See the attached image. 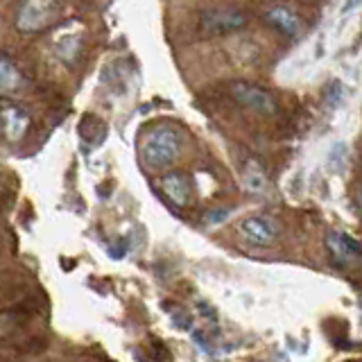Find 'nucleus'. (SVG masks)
<instances>
[{
	"label": "nucleus",
	"instance_id": "1",
	"mask_svg": "<svg viewBox=\"0 0 362 362\" xmlns=\"http://www.w3.org/2000/svg\"><path fill=\"white\" fill-rule=\"evenodd\" d=\"M181 154V134L170 124H156L143 136L141 158L150 170L170 168Z\"/></svg>",
	"mask_w": 362,
	"mask_h": 362
},
{
	"label": "nucleus",
	"instance_id": "2",
	"mask_svg": "<svg viewBox=\"0 0 362 362\" xmlns=\"http://www.w3.org/2000/svg\"><path fill=\"white\" fill-rule=\"evenodd\" d=\"M64 0H23L16 11V30L23 34H37L54 25L62 16Z\"/></svg>",
	"mask_w": 362,
	"mask_h": 362
},
{
	"label": "nucleus",
	"instance_id": "3",
	"mask_svg": "<svg viewBox=\"0 0 362 362\" xmlns=\"http://www.w3.org/2000/svg\"><path fill=\"white\" fill-rule=\"evenodd\" d=\"M235 233L245 245L269 247L279 238V222L267 213H254L235 224Z\"/></svg>",
	"mask_w": 362,
	"mask_h": 362
},
{
	"label": "nucleus",
	"instance_id": "4",
	"mask_svg": "<svg viewBox=\"0 0 362 362\" xmlns=\"http://www.w3.org/2000/svg\"><path fill=\"white\" fill-rule=\"evenodd\" d=\"M247 21V14L238 7H213L199 14V30L206 37H222L243 30Z\"/></svg>",
	"mask_w": 362,
	"mask_h": 362
},
{
	"label": "nucleus",
	"instance_id": "5",
	"mask_svg": "<svg viewBox=\"0 0 362 362\" xmlns=\"http://www.w3.org/2000/svg\"><path fill=\"white\" fill-rule=\"evenodd\" d=\"M229 90H231V98L238 102V105H243L245 109L254 111V113H260V116H274V113L279 111L276 98L272 95L267 88L258 86V84L233 82L229 86Z\"/></svg>",
	"mask_w": 362,
	"mask_h": 362
},
{
	"label": "nucleus",
	"instance_id": "6",
	"mask_svg": "<svg viewBox=\"0 0 362 362\" xmlns=\"http://www.w3.org/2000/svg\"><path fill=\"white\" fill-rule=\"evenodd\" d=\"M82 43H84V25L77 21L62 25L59 32H57V37L52 39L57 57L64 59L66 64L75 62V57L79 54V50H82Z\"/></svg>",
	"mask_w": 362,
	"mask_h": 362
},
{
	"label": "nucleus",
	"instance_id": "7",
	"mask_svg": "<svg viewBox=\"0 0 362 362\" xmlns=\"http://www.w3.org/2000/svg\"><path fill=\"white\" fill-rule=\"evenodd\" d=\"M326 245L331 249V254L342 260V263H358L360 258V243L346 231H328Z\"/></svg>",
	"mask_w": 362,
	"mask_h": 362
},
{
	"label": "nucleus",
	"instance_id": "8",
	"mask_svg": "<svg viewBox=\"0 0 362 362\" xmlns=\"http://www.w3.org/2000/svg\"><path fill=\"white\" fill-rule=\"evenodd\" d=\"M0 122H3V132L7 136V141L16 143L25 136V132L30 127V116L25 109L9 105V107H3V111H0Z\"/></svg>",
	"mask_w": 362,
	"mask_h": 362
},
{
	"label": "nucleus",
	"instance_id": "9",
	"mask_svg": "<svg viewBox=\"0 0 362 362\" xmlns=\"http://www.w3.org/2000/svg\"><path fill=\"white\" fill-rule=\"evenodd\" d=\"M161 190H163V195L170 199V204H175V206H188V202H190V184H188L186 175L168 173L161 179Z\"/></svg>",
	"mask_w": 362,
	"mask_h": 362
},
{
	"label": "nucleus",
	"instance_id": "10",
	"mask_svg": "<svg viewBox=\"0 0 362 362\" xmlns=\"http://www.w3.org/2000/svg\"><path fill=\"white\" fill-rule=\"evenodd\" d=\"M265 23L272 25L274 30H279L286 37H297L301 32V21L294 11L286 9V7H272L265 11Z\"/></svg>",
	"mask_w": 362,
	"mask_h": 362
},
{
	"label": "nucleus",
	"instance_id": "11",
	"mask_svg": "<svg viewBox=\"0 0 362 362\" xmlns=\"http://www.w3.org/2000/svg\"><path fill=\"white\" fill-rule=\"evenodd\" d=\"M23 84V73L9 57L0 54V95H14Z\"/></svg>",
	"mask_w": 362,
	"mask_h": 362
},
{
	"label": "nucleus",
	"instance_id": "12",
	"mask_svg": "<svg viewBox=\"0 0 362 362\" xmlns=\"http://www.w3.org/2000/svg\"><path fill=\"white\" fill-rule=\"evenodd\" d=\"M243 184L247 192H254V195H265L267 192V175L265 170L260 168L256 161H247L243 170Z\"/></svg>",
	"mask_w": 362,
	"mask_h": 362
},
{
	"label": "nucleus",
	"instance_id": "13",
	"mask_svg": "<svg viewBox=\"0 0 362 362\" xmlns=\"http://www.w3.org/2000/svg\"><path fill=\"white\" fill-rule=\"evenodd\" d=\"M229 215H231V211H229V209L213 211V213L209 215V218H206V222H209V224H218V222H222L224 218H229Z\"/></svg>",
	"mask_w": 362,
	"mask_h": 362
},
{
	"label": "nucleus",
	"instance_id": "14",
	"mask_svg": "<svg viewBox=\"0 0 362 362\" xmlns=\"http://www.w3.org/2000/svg\"><path fill=\"white\" fill-rule=\"evenodd\" d=\"M109 252H111L113 258H122V254H124V243H120V245H109Z\"/></svg>",
	"mask_w": 362,
	"mask_h": 362
},
{
	"label": "nucleus",
	"instance_id": "15",
	"mask_svg": "<svg viewBox=\"0 0 362 362\" xmlns=\"http://www.w3.org/2000/svg\"><path fill=\"white\" fill-rule=\"evenodd\" d=\"M360 5V0H349V3L342 7V11H351V9H356Z\"/></svg>",
	"mask_w": 362,
	"mask_h": 362
}]
</instances>
